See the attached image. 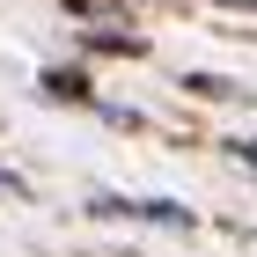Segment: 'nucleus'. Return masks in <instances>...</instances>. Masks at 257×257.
Returning a JSON list of instances; mask_svg holds the SVG:
<instances>
[{"instance_id": "1", "label": "nucleus", "mask_w": 257, "mask_h": 257, "mask_svg": "<svg viewBox=\"0 0 257 257\" xmlns=\"http://www.w3.org/2000/svg\"><path fill=\"white\" fill-rule=\"evenodd\" d=\"M96 213L110 220H162V228H191V206H177V198H96Z\"/></svg>"}, {"instance_id": "2", "label": "nucleus", "mask_w": 257, "mask_h": 257, "mask_svg": "<svg viewBox=\"0 0 257 257\" xmlns=\"http://www.w3.org/2000/svg\"><path fill=\"white\" fill-rule=\"evenodd\" d=\"M44 88H52L59 103H88V81L81 74H44Z\"/></svg>"}, {"instance_id": "3", "label": "nucleus", "mask_w": 257, "mask_h": 257, "mask_svg": "<svg viewBox=\"0 0 257 257\" xmlns=\"http://www.w3.org/2000/svg\"><path fill=\"white\" fill-rule=\"evenodd\" d=\"M235 155H242V162H250V169H257V140H235Z\"/></svg>"}, {"instance_id": "4", "label": "nucleus", "mask_w": 257, "mask_h": 257, "mask_svg": "<svg viewBox=\"0 0 257 257\" xmlns=\"http://www.w3.org/2000/svg\"><path fill=\"white\" fill-rule=\"evenodd\" d=\"M228 8H250V15H257V0H228Z\"/></svg>"}]
</instances>
